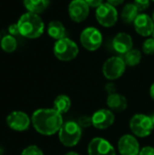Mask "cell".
Returning a JSON list of instances; mask_svg holds the SVG:
<instances>
[{
	"label": "cell",
	"mask_w": 154,
	"mask_h": 155,
	"mask_svg": "<svg viewBox=\"0 0 154 155\" xmlns=\"http://www.w3.org/2000/svg\"><path fill=\"white\" fill-rule=\"evenodd\" d=\"M31 123L38 134L51 136L60 131L64 121L63 115L54 108H41L34 112Z\"/></svg>",
	"instance_id": "cell-1"
},
{
	"label": "cell",
	"mask_w": 154,
	"mask_h": 155,
	"mask_svg": "<svg viewBox=\"0 0 154 155\" xmlns=\"http://www.w3.org/2000/svg\"><path fill=\"white\" fill-rule=\"evenodd\" d=\"M17 25L20 31V35L35 39L40 37L44 31V23L37 14L27 12L23 14L17 21Z\"/></svg>",
	"instance_id": "cell-2"
},
{
	"label": "cell",
	"mask_w": 154,
	"mask_h": 155,
	"mask_svg": "<svg viewBox=\"0 0 154 155\" xmlns=\"http://www.w3.org/2000/svg\"><path fill=\"white\" fill-rule=\"evenodd\" d=\"M54 56L63 62H69L75 59L79 54V47L77 44L68 37H64L57 40L54 45Z\"/></svg>",
	"instance_id": "cell-3"
},
{
	"label": "cell",
	"mask_w": 154,
	"mask_h": 155,
	"mask_svg": "<svg viewBox=\"0 0 154 155\" xmlns=\"http://www.w3.org/2000/svg\"><path fill=\"white\" fill-rule=\"evenodd\" d=\"M58 133L61 143L66 147L75 146L82 137V128L77 122L74 121H67L64 123Z\"/></svg>",
	"instance_id": "cell-4"
},
{
	"label": "cell",
	"mask_w": 154,
	"mask_h": 155,
	"mask_svg": "<svg viewBox=\"0 0 154 155\" xmlns=\"http://www.w3.org/2000/svg\"><path fill=\"white\" fill-rule=\"evenodd\" d=\"M154 124L151 116L137 114L130 120V129L132 133L141 138L149 136L153 131Z\"/></svg>",
	"instance_id": "cell-5"
},
{
	"label": "cell",
	"mask_w": 154,
	"mask_h": 155,
	"mask_svg": "<svg viewBox=\"0 0 154 155\" xmlns=\"http://www.w3.org/2000/svg\"><path fill=\"white\" fill-rule=\"evenodd\" d=\"M80 43L85 50L94 52L98 50L103 44V34L96 27L88 26L82 31Z\"/></svg>",
	"instance_id": "cell-6"
},
{
	"label": "cell",
	"mask_w": 154,
	"mask_h": 155,
	"mask_svg": "<svg viewBox=\"0 0 154 155\" xmlns=\"http://www.w3.org/2000/svg\"><path fill=\"white\" fill-rule=\"evenodd\" d=\"M124 59L121 56H112L108 58L103 65V74L110 81L120 78L126 70Z\"/></svg>",
	"instance_id": "cell-7"
},
{
	"label": "cell",
	"mask_w": 154,
	"mask_h": 155,
	"mask_svg": "<svg viewBox=\"0 0 154 155\" xmlns=\"http://www.w3.org/2000/svg\"><path fill=\"white\" fill-rule=\"evenodd\" d=\"M95 17L102 26L112 27L118 21V11L116 7L105 2L95 9Z\"/></svg>",
	"instance_id": "cell-8"
},
{
	"label": "cell",
	"mask_w": 154,
	"mask_h": 155,
	"mask_svg": "<svg viewBox=\"0 0 154 155\" xmlns=\"http://www.w3.org/2000/svg\"><path fill=\"white\" fill-rule=\"evenodd\" d=\"M90 8L84 0H72L68 5V14L72 21L82 23L89 16Z\"/></svg>",
	"instance_id": "cell-9"
},
{
	"label": "cell",
	"mask_w": 154,
	"mask_h": 155,
	"mask_svg": "<svg viewBox=\"0 0 154 155\" xmlns=\"http://www.w3.org/2000/svg\"><path fill=\"white\" fill-rule=\"evenodd\" d=\"M6 124L10 129L17 132H23L29 128L31 119L22 111H14L7 115Z\"/></svg>",
	"instance_id": "cell-10"
},
{
	"label": "cell",
	"mask_w": 154,
	"mask_h": 155,
	"mask_svg": "<svg viewBox=\"0 0 154 155\" xmlns=\"http://www.w3.org/2000/svg\"><path fill=\"white\" fill-rule=\"evenodd\" d=\"M88 155H116L113 146L105 139L95 137L88 144Z\"/></svg>",
	"instance_id": "cell-11"
},
{
	"label": "cell",
	"mask_w": 154,
	"mask_h": 155,
	"mask_svg": "<svg viewBox=\"0 0 154 155\" xmlns=\"http://www.w3.org/2000/svg\"><path fill=\"white\" fill-rule=\"evenodd\" d=\"M133 26L136 33L143 37L152 35L154 31V21L152 16L147 14L142 13L136 17L133 22Z\"/></svg>",
	"instance_id": "cell-12"
},
{
	"label": "cell",
	"mask_w": 154,
	"mask_h": 155,
	"mask_svg": "<svg viewBox=\"0 0 154 155\" xmlns=\"http://www.w3.org/2000/svg\"><path fill=\"white\" fill-rule=\"evenodd\" d=\"M91 117L93 121V126L99 130H104L111 127L115 119L113 113L108 109L97 110Z\"/></svg>",
	"instance_id": "cell-13"
},
{
	"label": "cell",
	"mask_w": 154,
	"mask_h": 155,
	"mask_svg": "<svg viewBox=\"0 0 154 155\" xmlns=\"http://www.w3.org/2000/svg\"><path fill=\"white\" fill-rule=\"evenodd\" d=\"M140 150V143L133 135L125 134L118 142V151L121 155H139Z\"/></svg>",
	"instance_id": "cell-14"
},
{
	"label": "cell",
	"mask_w": 154,
	"mask_h": 155,
	"mask_svg": "<svg viewBox=\"0 0 154 155\" xmlns=\"http://www.w3.org/2000/svg\"><path fill=\"white\" fill-rule=\"evenodd\" d=\"M133 41L132 36L124 32L118 33L113 39V48L121 54H125L133 49Z\"/></svg>",
	"instance_id": "cell-15"
},
{
	"label": "cell",
	"mask_w": 154,
	"mask_h": 155,
	"mask_svg": "<svg viewBox=\"0 0 154 155\" xmlns=\"http://www.w3.org/2000/svg\"><path fill=\"white\" fill-rule=\"evenodd\" d=\"M106 104L112 111L118 112V113L124 111L128 105V102H127L126 97L121 94H118V93L108 94Z\"/></svg>",
	"instance_id": "cell-16"
},
{
	"label": "cell",
	"mask_w": 154,
	"mask_h": 155,
	"mask_svg": "<svg viewBox=\"0 0 154 155\" xmlns=\"http://www.w3.org/2000/svg\"><path fill=\"white\" fill-rule=\"evenodd\" d=\"M47 33H48V35L51 38H53V39H54L56 41L59 40V39H62L64 37H66L65 36L66 30H65L64 25H63L62 22L57 21V20L51 21L48 24Z\"/></svg>",
	"instance_id": "cell-17"
},
{
	"label": "cell",
	"mask_w": 154,
	"mask_h": 155,
	"mask_svg": "<svg viewBox=\"0 0 154 155\" xmlns=\"http://www.w3.org/2000/svg\"><path fill=\"white\" fill-rule=\"evenodd\" d=\"M139 14L140 11L138 10L137 6L133 3H129L123 7L121 12V18L126 24H133Z\"/></svg>",
	"instance_id": "cell-18"
},
{
	"label": "cell",
	"mask_w": 154,
	"mask_h": 155,
	"mask_svg": "<svg viewBox=\"0 0 154 155\" xmlns=\"http://www.w3.org/2000/svg\"><path fill=\"white\" fill-rule=\"evenodd\" d=\"M50 5V0H24V5L28 12L34 14L43 13Z\"/></svg>",
	"instance_id": "cell-19"
},
{
	"label": "cell",
	"mask_w": 154,
	"mask_h": 155,
	"mask_svg": "<svg viewBox=\"0 0 154 155\" xmlns=\"http://www.w3.org/2000/svg\"><path fill=\"white\" fill-rule=\"evenodd\" d=\"M71 105H72L71 99L69 98V96L65 94L58 95L54 101V109L56 110L58 113H60L62 115L66 114L70 110Z\"/></svg>",
	"instance_id": "cell-20"
},
{
	"label": "cell",
	"mask_w": 154,
	"mask_h": 155,
	"mask_svg": "<svg viewBox=\"0 0 154 155\" xmlns=\"http://www.w3.org/2000/svg\"><path fill=\"white\" fill-rule=\"evenodd\" d=\"M142 52L138 49H132L124 54V62L128 66H136L142 61Z\"/></svg>",
	"instance_id": "cell-21"
},
{
	"label": "cell",
	"mask_w": 154,
	"mask_h": 155,
	"mask_svg": "<svg viewBox=\"0 0 154 155\" xmlns=\"http://www.w3.org/2000/svg\"><path fill=\"white\" fill-rule=\"evenodd\" d=\"M0 45L3 51L5 53H13L15 51L17 47V41L15 38V36L11 35H6L4 37H2L0 41Z\"/></svg>",
	"instance_id": "cell-22"
},
{
	"label": "cell",
	"mask_w": 154,
	"mask_h": 155,
	"mask_svg": "<svg viewBox=\"0 0 154 155\" xmlns=\"http://www.w3.org/2000/svg\"><path fill=\"white\" fill-rule=\"evenodd\" d=\"M143 52L145 54H154V38L148 37L143 44Z\"/></svg>",
	"instance_id": "cell-23"
},
{
	"label": "cell",
	"mask_w": 154,
	"mask_h": 155,
	"mask_svg": "<svg viewBox=\"0 0 154 155\" xmlns=\"http://www.w3.org/2000/svg\"><path fill=\"white\" fill-rule=\"evenodd\" d=\"M21 155H44V153L38 146L29 145L23 150Z\"/></svg>",
	"instance_id": "cell-24"
},
{
	"label": "cell",
	"mask_w": 154,
	"mask_h": 155,
	"mask_svg": "<svg viewBox=\"0 0 154 155\" xmlns=\"http://www.w3.org/2000/svg\"><path fill=\"white\" fill-rule=\"evenodd\" d=\"M78 124L80 125L81 128H88L91 125H93V121H92V117L90 116H86V115H83L81 116L78 121H77Z\"/></svg>",
	"instance_id": "cell-25"
},
{
	"label": "cell",
	"mask_w": 154,
	"mask_h": 155,
	"mask_svg": "<svg viewBox=\"0 0 154 155\" xmlns=\"http://www.w3.org/2000/svg\"><path fill=\"white\" fill-rule=\"evenodd\" d=\"M151 1L152 0H134L133 4L137 6L140 12H143L150 7Z\"/></svg>",
	"instance_id": "cell-26"
},
{
	"label": "cell",
	"mask_w": 154,
	"mask_h": 155,
	"mask_svg": "<svg viewBox=\"0 0 154 155\" xmlns=\"http://www.w3.org/2000/svg\"><path fill=\"white\" fill-rule=\"evenodd\" d=\"M8 32H9V35H13V36L19 35H20V31H19V28H18L17 24L10 25L8 26Z\"/></svg>",
	"instance_id": "cell-27"
},
{
	"label": "cell",
	"mask_w": 154,
	"mask_h": 155,
	"mask_svg": "<svg viewBox=\"0 0 154 155\" xmlns=\"http://www.w3.org/2000/svg\"><path fill=\"white\" fill-rule=\"evenodd\" d=\"M139 155H154V148L152 146H145L140 150Z\"/></svg>",
	"instance_id": "cell-28"
},
{
	"label": "cell",
	"mask_w": 154,
	"mask_h": 155,
	"mask_svg": "<svg viewBox=\"0 0 154 155\" xmlns=\"http://www.w3.org/2000/svg\"><path fill=\"white\" fill-rule=\"evenodd\" d=\"M84 1L88 4L90 7L95 8V9L103 3V0H84Z\"/></svg>",
	"instance_id": "cell-29"
},
{
	"label": "cell",
	"mask_w": 154,
	"mask_h": 155,
	"mask_svg": "<svg viewBox=\"0 0 154 155\" xmlns=\"http://www.w3.org/2000/svg\"><path fill=\"white\" fill-rule=\"evenodd\" d=\"M105 90H106V92L108 93V94H112L116 93V92H115V85H114L113 83L108 84L106 85V87H105Z\"/></svg>",
	"instance_id": "cell-30"
},
{
	"label": "cell",
	"mask_w": 154,
	"mask_h": 155,
	"mask_svg": "<svg viewBox=\"0 0 154 155\" xmlns=\"http://www.w3.org/2000/svg\"><path fill=\"white\" fill-rule=\"evenodd\" d=\"M124 2V0H106V3L112 5L113 6L116 7V6H119L121 5H123Z\"/></svg>",
	"instance_id": "cell-31"
},
{
	"label": "cell",
	"mask_w": 154,
	"mask_h": 155,
	"mask_svg": "<svg viewBox=\"0 0 154 155\" xmlns=\"http://www.w3.org/2000/svg\"><path fill=\"white\" fill-rule=\"evenodd\" d=\"M150 95H151V98L153 100L154 102V83L151 85V88H150Z\"/></svg>",
	"instance_id": "cell-32"
},
{
	"label": "cell",
	"mask_w": 154,
	"mask_h": 155,
	"mask_svg": "<svg viewBox=\"0 0 154 155\" xmlns=\"http://www.w3.org/2000/svg\"><path fill=\"white\" fill-rule=\"evenodd\" d=\"M64 155H79L77 153H75V152H69V153H67L66 154Z\"/></svg>",
	"instance_id": "cell-33"
},
{
	"label": "cell",
	"mask_w": 154,
	"mask_h": 155,
	"mask_svg": "<svg viewBox=\"0 0 154 155\" xmlns=\"http://www.w3.org/2000/svg\"><path fill=\"white\" fill-rule=\"evenodd\" d=\"M0 155H4V150L0 147Z\"/></svg>",
	"instance_id": "cell-34"
},
{
	"label": "cell",
	"mask_w": 154,
	"mask_h": 155,
	"mask_svg": "<svg viewBox=\"0 0 154 155\" xmlns=\"http://www.w3.org/2000/svg\"><path fill=\"white\" fill-rule=\"evenodd\" d=\"M152 122H153V124H154V114L152 116Z\"/></svg>",
	"instance_id": "cell-35"
},
{
	"label": "cell",
	"mask_w": 154,
	"mask_h": 155,
	"mask_svg": "<svg viewBox=\"0 0 154 155\" xmlns=\"http://www.w3.org/2000/svg\"><path fill=\"white\" fill-rule=\"evenodd\" d=\"M152 19H153V21H154V11H153V13H152Z\"/></svg>",
	"instance_id": "cell-36"
},
{
	"label": "cell",
	"mask_w": 154,
	"mask_h": 155,
	"mask_svg": "<svg viewBox=\"0 0 154 155\" xmlns=\"http://www.w3.org/2000/svg\"><path fill=\"white\" fill-rule=\"evenodd\" d=\"M152 37L154 38V31H153V34H152Z\"/></svg>",
	"instance_id": "cell-37"
},
{
	"label": "cell",
	"mask_w": 154,
	"mask_h": 155,
	"mask_svg": "<svg viewBox=\"0 0 154 155\" xmlns=\"http://www.w3.org/2000/svg\"><path fill=\"white\" fill-rule=\"evenodd\" d=\"M1 39H2V38H1V36H0V41H1Z\"/></svg>",
	"instance_id": "cell-38"
},
{
	"label": "cell",
	"mask_w": 154,
	"mask_h": 155,
	"mask_svg": "<svg viewBox=\"0 0 154 155\" xmlns=\"http://www.w3.org/2000/svg\"><path fill=\"white\" fill-rule=\"evenodd\" d=\"M152 1H153V2H154V0H152Z\"/></svg>",
	"instance_id": "cell-39"
}]
</instances>
